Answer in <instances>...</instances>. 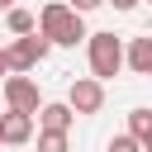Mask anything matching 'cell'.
<instances>
[{
	"label": "cell",
	"mask_w": 152,
	"mask_h": 152,
	"mask_svg": "<svg viewBox=\"0 0 152 152\" xmlns=\"http://www.w3.org/2000/svg\"><path fill=\"white\" fill-rule=\"evenodd\" d=\"M71 119H76L71 104H43V109H38V128H52V133H66Z\"/></svg>",
	"instance_id": "7"
},
{
	"label": "cell",
	"mask_w": 152,
	"mask_h": 152,
	"mask_svg": "<svg viewBox=\"0 0 152 152\" xmlns=\"http://www.w3.org/2000/svg\"><path fill=\"white\" fill-rule=\"evenodd\" d=\"M0 142H5V114H0Z\"/></svg>",
	"instance_id": "16"
},
{
	"label": "cell",
	"mask_w": 152,
	"mask_h": 152,
	"mask_svg": "<svg viewBox=\"0 0 152 152\" xmlns=\"http://www.w3.org/2000/svg\"><path fill=\"white\" fill-rule=\"evenodd\" d=\"M48 48H52V38L38 28V33H19L5 52H10V66H14V71H33V66L48 57Z\"/></svg>",
	"instance_id": "3"
},
{
	"label": "cell",
	"mask_w": 152,
	"mask_h": 152,
	"mask_svg": "<svg viewBox=\"0 0 152 152\" xmlns=\"http://www.w3.org/2000/svg\"><path fill=\"white\" fill-rule=\"evenodd\" d=\"M109 152H147V147H142L133 133H114V138H109Z\"/></svg>",
	"instance_id": "12"
},
{
	"label": "cell",
	"mask_w": 152,
	"mask_h": 152,
	"mask_svg": "<svg viewBox=\"0 0 152 152\" xmlns=\"http://www.w3.org/2000/svg\"><path fill=\"white\" fill-rule=\"evenodd\" d=\"M0 95H5V104H10V109H24V114H38V109H43V100H38V86H33V81L24 76V71L5 76Z\"/></svg>",
	"instance_id": "5"
},
{
	"label": "cell",
	"mask_w": 152,
	"mask_h": 152,
	"mask_svg": "<svg viewBox=\"0 0 152 152\" xmlns=\"http://www.w3.org/2000/svg\"><path fill=\"white\" fill-rule=\"evenodd\" d=\"M66 104H71L76 114H100V104H104V81H100V76H76V81L66 86Z\"/></svg>",
	"instance_id": "4"
},
{
	"label": "cell",
	"mask_w": 152,
	"mask_h": 152,
	"mask_svg": "<svg viewBox=\"0 0 152 152\" xmlns=\"http://www.w3.org/2000/svg\"><path fill=\"white\" fill-rule=\"evenodd\" d=\"M128 133L152 152V109H128Z\"/></svg>",
	"instance_id": "9"
},
{
	"label": "cell",
	"mask_w": 152,
	"mask_h": 152,
	"mask_svg": "<svg viewBox=\"0 0 152 152\" xmlns=\"http://www.w3.org/2000/svg\"><path fill=\"white\" fill-rule=\"evenodd\" d=\"M0 10H14V0H0Z\"/></svg>",
	"instance_id": "17"
},
{
	"label": "cell",
	"mask_w": 152,
	"mask_h": 152,
	"mask_svg": "<svg viewBox=\"0 0 152 152\" xmlns=\"http://www.w3.org/2000/svg\"><path fill=\"white\" fill-rule=\"evenodd\" d=\"M5 24H10V33H14V38H19V33H38V19H33L28 10H19V5H14V10H5Z\"/></svg>",
	"instance_id": "10"
},
{
	"label": "cell",
	"mask_w": 152,
	"mask_h": 152,
	"mask_svg": "<svg viewBox=\"0 0 152 152\" xmlns=\"http://www.w3.org/2000/svg\"><path fill=\"white\" fill-rule=\"evenodd\" d=\"M28 138H33V114L10 109V114H5V142H10V147H24Z\"/></svg>",
	"instance_id": "6"
},
{
	"label": "cell",
	"mask_w": 152,
	"mask_h": 152,
	"mask_svg": "<svg viewBox=\"0 0 152 152\" xmlns=\"http://www.w3.org/2000/svg\"><path fill=\"white\" fill-rule=\"evenodd\" d=\"M38 152H66V133H52V128H38Z\"/></svg>",
	"instance_id": "11"
},
{
	"label": "cell",
	"mask_w": 152,
	"mask_h": 152,
	"mask_svg": "<svg viewBox=\"0 0 152 152\" xmlns=\"http://www.w3.org/2000/svg\"><path fill=\"white\" fill-rule=\"evenodd\" d=\"M147 5H152V0H147Z\"/></svg>",
	"instance_id": "18"
},
{
	"label": "cell",
	"mask_w": 152,
	"mask_h": 152,
	"mask_svg": "<svg viewBox=\"0 0 152 152\" xmlns=\"http://www.w3.org/2000/svg\"><path fill=\"white\" fill-rule=\"evenodd\" d=\"M38 28L52 38V48H76L81 38H90L81 10H76V5H62V0H52V5L38 10Z\"/></svg>",
	"instance_id": "1"
},
{
	"label": "cell",
	"mask_w": 152,
	"mask_h": 152,
	"mask_svg": "<svg viewBox=\"0 0 152 152\" xmlns=\"http://www.w3.org/2000/svg\"><path fill=\"white\" fill-rule=\"evenodd\" d=\"M10 71H14V66H10V52L0 48V76H10Z\"/></svg>",
	"instance_id": "14"
},
{
	"label": "cell",
	"mask_w": 152,
	"mask_h": 152,
	"mask_svg": "<svg viewBox=\"0 0 152 152\" xmlns=\"http://www.w3.org/2000/svg\"><path fill=\"white\" fill-rule=\"evenodd\" d=\"M128 71L152 76V33H142V38H133V43H128Z\"/></svg>",
	"instance_id": "8"
},
{
	"label": "cell",
	"mask_w": 152,
	"mask_h": 152,
	"mask_svg": "<svg viewBox=\"0 0 152 152\" xmlns=\"http://www.w3.org/2000/svg\"><path fill=\"white\" fill-rule=\"evenodd\" d=\"M86 57H90V76H100V81H109V76H119L128 66V48L114 33H90L86 38Z\"/></svg>",
	"instance_id": "2"
},
{
	"label": "cell",
	"mask_w": 152,
	"mask_h": 152,
	"mask_svg": "<svg viewBox=\"0 0 152 152\" xmlns=\"http://www.w3.org/2000/svg\"><path fill=\"white\" fill-rule=\"evenodd\" d=\"M71 5H76L81 14H90V10H100V5H109V0H71Z\"/></svg>",
	"instance_id": "13"
},
{
	"label": "cell",
	"mask_w": 152,
	"mask_h": 152,
	"mask_svg": "<svg viewBox=\"0 0 152 152\" xmlns=\"http://www.w3.org/2000/svg\"><path fill=\"white\" fill-rule=\"evenodd\" d=\"M109 5H114V10H133L138 0H109Z\"/></svg>",
	"instance_id": "15"
}]
</instances>
